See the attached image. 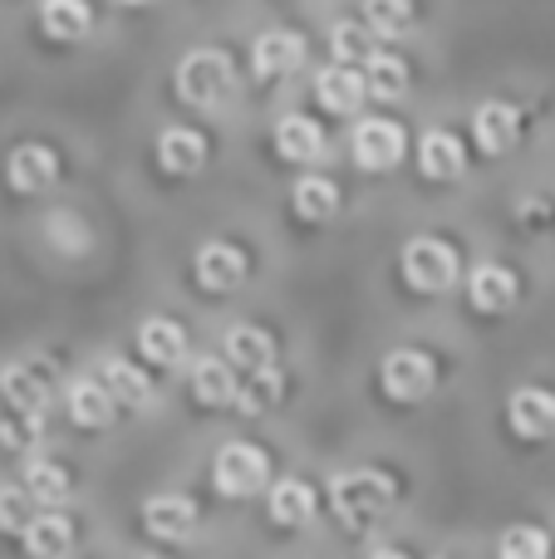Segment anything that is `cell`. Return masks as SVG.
Masks as SVG:
<instances>
[{
  "label": "cell",
  "mask_w": 555,
  "mask_h": 559,
  "mask_svg": "<svg viewBox=\"0 0 555 559\" xmlns=\"http://www.w3.org/2000/svg\"><path fill=\"white\" fill-rule=\"evenodd\" d=\"M399 501V486H393L389 472H374V466H359V472H340L330 481V506L350 531H364L374 525L379 515L393 511Z\"/></svg>",
  "instance_id": "cell-1"
},
{
  "label": "cell",
  "mask_w": 555,
  "mask_h": 559,
  "mask_svg": "<svg viewBox=\"0 0 555 559\" xmlns=\"http://www.w3.org/2000/svg\"><path fill=\"white\" fill-rule=\"evenodd\" d=\"M236 84V69L222 49H192L177 64V98L192 108H216Z\"/></svg>",
  "instance_id": "cell-2"
},
{
  "label": "cell",
  "mask_w": 555,
  "mask_h": 559,
  "mask_svg": "<svg viewBox=\"0 0 555 559\" xmlns=\"http://www.w3.org/2000/svg\"><path fill=\"white\" fill-rule=\"evenodd\" d=\"M403 275H409V285L423 289V295L452 289V280H458V251H452L448 241H438V236H413V241L403 246Z\"/></svg>",
  "instance_id": "cell-3"
},
{
  "label": "cell",
  "mask_w": 555,
  "mask_h": 559,
  "mask_svg": "<svg viewBox=\"0 0 555 559\" xmlns=\"http://www.w3.org/2000/svg\"><path fill=\"white\" fill-rule=\"evenodd\" d=\"M212 481L222 496H232V501H246V496L265 491V481H271V462H265V452H256V447L236 442V447H222L212 462Z\"/></svg>",
  "instance_id": "cell-4"
},
{
  "label": "cell",
  "mask_w": 555,
  "mask_h": 559,
  "mask_svg": "<svg viewBox=\"0 0 555 559\" xmlns=\"http://www.w3.org/2000/svg\"><path fill=\"white\" fill-rule=\"evenodd\" d=\"M433 383H438V364L423 348H393L383 358V393L393 403H418L433 393Z\"/></svg>",
  "instance_id": "cell-5"
},
{
  "label": "cell",
  "mask_w": 555,
  "mask_h": 559,
  "mask_svg": "<svg viewBox=\"0 0 555 559\" xmlns=\"http://www.w3.org/2000/svg\"><path fill=\"white\" fill-rule=\"evenodd\" d=\"M0 393L20 407V413H45L55 397V373L45 358H20V364L0 368Z\"/></svg>",
  "instance_id": "cell-6"
},
{
  "label": "cell",
  "mask_w": 555,
  "mask_h": 559,
  "mask_svg": "<svg viewBox=\"0 0 555 559\" xmlns=\"http://www.w3.org/2000/svg\"><path fill=\"white\" fill-rule=\"evenodd\" d=\"M354 157H359L364 173H389L403 157V128L389 118H364L354 128Z\"/></svg>",
  "instance_id": "cell-7"
},
{
  "label": "cell",
  "mask_w": 555,
  "mask_h": 559,
  "mask_svg": "<svg viewBox=\"0 0 555 559\" xmlns=\"http://www.w3.org/2000/svg\"><path fill=\"white\" fill-rule=\"evenodd\" d=\"M251 64L261 79H285L305 64V39L295 29H265L251 45Z\"/></svg>",
  "instance_id": "cell-8"
},
{
  "label": "cell",
  "mask_w": 555,
  "mask_h": 559,
  "mask_svg": "<svg viewBox=\"0 0 555 559\" xmlns=\"http://www.w3.org/2000/svg\"><path fill=\"white\" fill-rule=\"evenodd\" d=\"M5 177H10V187H15V192L39 197V192H49V187L59 182V157L49 153L45 143H25V147H15V153H10Z\"/></svg>",
  "instance_id": "cell-9"
},
{
  "label": "cell",
  "mask_w": 555,
  "mask_h": 559,
  "mask_svg": "<svg viewBox=\"0 0 555 559\" xmlns=\"http://www.w3.org/2000/svg\"><path fill=\"white\" fill-rule=\"evenodd\" d=\"M472 133H477V147L482 153H511L521 138V114L511 104H501V98H492V104H482L477 114H472Z\"/></svg>",
  "instance_id": "cell-10"
},
{
  "label": "cell",
  "mask_w": 555,
  "mask_h": 559,
  "mask_svg": "<svg viewBox=\"0 0 555 559\" xmlns=\"http://www.w3.org/2000/svg\"><path fill=\"white\" fill-rule=\"evenodd\" d=\"M507 423L521 437H551L555 432V393L546 388H517L507 403Z\"/></svg>",
  "instance_id": "cell-11"
},
{
  "label": "cell",
  "mask_w": 555,
  "mask_h": 559,
  "mask_svg": "<svg viewBox=\"0 0 555 559\" xmlns=\"http://www.w3.org/2000/svg\"><path fill=\"white\" fill-rule=\"evenodd\" d=\"M468 295H472V309L482 314H501V309L517 305L521 295V280L507 271V265H477L468 280Z\"/></svg>",
  "instance_id": "cell-12"
},
{
  "label": "cell",
  "mask_w": 555,
  "mask_h": 559,
  "mask_svg": "<svg viewBox=\"0 0 555 559\" xmlns=\"http://www.w3.org/2000/svg\"><path fill=\"white\" fill-rule=\"evenodd\" d=\"M143 521L157 540H187L197 525V506L187 501V496H153V501L143 506Z\"/></svg>",
  "instance_id": "cell-13"
},
{
  "label": "cell",
  "mask_w": 555,
  "mask_h": 559,
  "mask_svg": "<svg viewBox=\"0 0 555 559\" xmlns=\"http://www.w3.org/2000/svg\"><path fill=\"white\" fill-rule=\"evenodd\" d=\"M197 280H202L206 289H236L246 280V255L226 241H206L202 251H197Z\"/></svg>",
  "instance_id": "cell-14"
},
{
  "label": "cell",
  "mask_w": 555,
  "mask_h": 559,
  "mask_svg": "<svg viewBox=\"0 0 555 559\" xmlns=\"http://www.w3.org/2000/svg\"><path fill=\"white\" fill-rule=\"evenodd\" d=\"M315 94H320V104L330 108V114H354L369 88H364V74H354V64H330L315 79Z\"/></svg>",
  "instance_id": "cell-15"
},
{
  "label": "cell",
  "mask_w": 555,
  "mask_h": 559,
  "mask_svg": "<svg viewBox=\"0 0 555 559\" xmlns=\"http://www.w3.org/2000/svg\"><path fill=\"white\" fill-rule=\"evenodd\" d=\"M275 147H281V157H291V163H315V157L324 153V128L305 114H285L281 123H275Z\"/></svg>",
  "instance_id": "cell-16"
},
{
  "label": "cell",
  "mask_w": 555,
  "mask_h": 559,
  "mask_svg": "<svg viewBox=\"0 0 555 559\" xmlns=\"http://www.w3.org/2000/svg\"><path fill=\"white\" fill-rule=\"evenodd\" d=\"M114 393L104 388V378H79L69 383V417L79 427H108L114 423Z\"/></svg>",
  "instance_id": "cell-17"
},
{
  "label": "cell",
  "mask_w": 555,
  "mask_h": 559,
  "mask_svg": "<svg viewBox=\"0 0 555 559\" xmlns=\"http://www.w3.org/2000/svg\"><path fill=\"white\" fill-rule=\"evenodd\" d=\"M138 348L147 354V364H163V368H177L187 354V334L173 324V319L153 314L143 319V329H138Z\"/></svg>",
  "instance_id": "cell-18"
},
{
  "label": "cell",
  "mask_w": 555,
  "mask_h": 559,
  "mask_svg": "<svg viewBox=\"0 0 555 559\" xmlns=\"http://www.w3.org/2000/svg\"><path fill=\"white\" fill-rule=\"evenodd\" d=\"M418 167L433 177V182H452V177H462V167H468V153H462V143L452 133H428L418 147Z\"/></svg>",
  "instance_id": "cell-19"
},
{
  "label": "cell",
  "mask_w": 555,
  "mask_h": 559,
  "mask_svg": "<svg viewBox=\"0 0 555 559\" xmlns=\"http://www.w3.org/2000/svg\"><path fill=\"white\" fill-rule=\"evenodd\" d=\"M192 388H197V397H202L206 407H226V403H236L232 358H216V354L197 358V364H192Z\"/></svg>",
  "instance_id": "cell-20"
},
{
  "label": "cell",
  "mask_w": 555,
  "mask_h": 559,
  "mask_svg": "<svg viewBox=\"0 0 555 559\" xmlns=\"http://www.w3.org/2000/svg\"><path fill=\"white\" fill-rule=\"evenodd\" d=\"M98 378H104V388L114 393V403H123V407H147L153 403V383H147V373H138V368L123 364V358H104Z\"/></svg>",
  "instance_id": "cell-21"
},
{
  "label": "cell",
  "mask_w": 555,
  "mask_h": 559,
  "mask_svg": "<svg viewBox=\"0 0 555 559\" xmlns=\"http://www.w3.org/2000/svg\"><path fill=\"white\" fill-rule=\"evenodd\" d=\"M157 163H163L167 173H197V167L206 163V143L192 128H167V133L157 138Z\"/></svg>",
  "instance_id": "cell-22"
},
{
  "label": "cell",
  "mask_w": 555,
  "mask_h": 559,
  "mask_svg": "<svg viewBox=\"0 0 555 559\" xmlns=\"http://www.w3.org/2000/svg\"><path fill=\"white\" fill-rule=\"evenodd\" d=\"M39 25H45L49 39H79V35H88L94 15H88L84 0H45L39 5Z\"/></svg>",
  "instance_id": "cell-23"
},
{
  "label": "cell",
  "mask_w": 555,
  "mask_h": 559,
  "mask_svg": "<svg viewBox=\"0 0 555 559\" xmlns=\"http://www.w3.org/2000/svg\"><path fill=\"white\" fill-rule=\"evenodd\" d=\"M226 358H232L236 368H265V364H275V344H271V334L265 329H251V324H241V329H232L226 334Z\"/></svg>",
  "instance_id": "cell-24"
},
{
  "label": "cell",
  "mask_w": 555,
  "mask_h": 559,
  "mask_svg": "<svg viewBox=\"0 0 555 559\" xmlns=\"http://www.w3.org/2000/svg\"><path fill=\"white\" fill-rule=\"evenodd\" d=\"M291 202L305 222H330L334 206H340V187H334L330 177H300L295 192H291Z\"/></svg>",
  "instance_id": "cell-25"
},
{
  "label": "cell",
  "mask_w": 555,
  "mask_h": 559,
  "mask_svg": "<svg viewBox=\"0 0 555 559\" xmlns=\"http://www.w3.org/2000/svg\"><path fill=\"white\" fill-rule=\"evenodd\" d=\"M74 545V525L64 515H39V521L25 525V550L39 555V559H55V555H69Z\"/></svg>",
  "instance_id": "cell-26"
},
{
  "label": "cell",
  "mask_w": 555,
  "mask_h": 559,
  "mask_svg": "<svg viewBox=\"0 0 555 559\" xmlns=\"http://www.w3.org/2000/svg\"><path fill=\"white\" fill-rule=\"evenodd\" d=\"M364 88H369V98L393 104V98H403V88H409V64L393 55H374L369 64H364Z\"/></svg>",
  "instance_id": "cell-27"
},
{
  "label": "cell",
  "mask_w": 555,
  "mask_h": 559,
  "mask_svg": "<svg viewBox=\"0 0 555 559\" xmlns=\"http://www.w3.org/2000/svg\"><path fill=\"white\" fill-rule=\"evenodd\" d=\"M364 25L379 39H399L413 29V0H364Z\"/></svg>",
  "instance_id": "cell-28"
},
{
  "label": "cell",
  "mask_w": 555,
  "mask_h": 559,
  "mask_svg": "<svg viewBox=\"0 0 555 559\" xmlns=\"http://www.w3.org/2000/svg\"><path fill=\"white\" fill-rule=\"evenodd\" d=\"M374 29L369 25H354V20H344V25H334L330 29V49H334V59L340 64H369L379 49H374Z\"/></svg>",
  "instance_id": "cell-29"
},
{
  "label": "cell",
  "mask_w": 555,
  "mask_h": 559,
  "mask_svg": "<svg viewBox=\"0 0 555 559\" xmlns=\"http://www.w3.org/2000/svg\"><path fill=\"white\" fill-rule=\"evenodd\" d=\"M271 515L281 525H305L315 515V491L305 481H275L271 491Z\"/></svg>",
  "instance_id": "cell-30"
},
{
  "label": "cell",
  "mask_w": 555,
  "mask_h": 559,
  "mask_svg": "<svg viewBox=\"0 0 555 559\" xmlns=\"http://www.w3.org/2000/svg\"><path fill=\"white\" fill-rule=\"evenodd\" d=\"M275 397H281V373H275V364L251 368V378L236 388V407H241V413H265Z\"/></svg>",
  "instance_id": "cell-31"
},
{
  "label": "cell",
  "mask_w": 555,
  "mask_h": 559,
  "mask_svg": "<svg viewBox=\"0 0 555 559\" xmlns=\"http://www.w3.org/2000/svg\"><path fill=\"white\" fill-rule=\"evenodd\" d=\"M25 491L35 496L39 506H59V501L69 496L64 466H55V462H29V466H25Z\"/></svg>",
  "instance_id": "cell-32"
},
{
  "label": "cell",
  "mask_w": 555,
  "mask_h": 559,
  "mask_svg": "<svg viewBox=\"0 0 555 559\" xmlns=\"http://www.w3.org/2000/svg\"><path fill=\"white\" fill-rule=\"evenodd\" d=\"M39 417L45 413H20L5 393H0V447H25L39 437Z\"/></svg>",
  "instance_id": "cell-33"
},
{
  "label": "cell",
  "mask_w": 555,
  "mask_h": 559,
  "mask_svg": "<svg viewBox=\"0 0 555 559\" xmlns=\"http://www.w3.org/2000/svg\"><path fill=\"white\" fill-rule=\"evenodd\" d=\"M29 501H35V496L25 491V486H5V491H0V531H25L29 521H35V515H29Z\"/></svg>",
  "instance_id": "cell-34"
},
{
  "label": "cell",
  "mask_w": 555,
  "mask_h": 559,
  "mask_svg": "<svg viewBox=\"0 0 555 559\" xmlns=\"http://www.w3.org/2000/svg\"><path fill=\"white\" fill-rule=\"evenodd\" d=\"M551 550V540L541 531H507L501 535V555L507 559H541Z\"/></svg>",
  "instance_id": "cell-35"
},
{
  "label": "cell",
  "mask_w": 555,
  "mask_h": 559,
  "mask_svg": "<svg viewBox=\"0 0 555 559\" xmlns=\"http://www.w3.org/2000/svg\"><path fill=\"white\" fill-rule=\"evenodd\" d=\"M123 5H147V0H123Z\"/></svg>",
  "instance_id": "cell-36"
}]
</instances>
